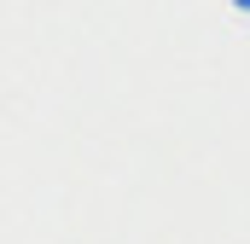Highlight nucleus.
<instances>
[{"mask_svg": "<svg viewBox=\"0 0 250 244\" xmlns=\"http://www.w3.org/2000/svg\"><path fill=\"white\" fill-rule=\"evenodd\" d=\"M239 6H250V0H239Z\"/></svg>", "mask_w": 250, "mask_h": 244, "instance_id": "f257e3e1", "label": "nucleus"}]
</instances>
